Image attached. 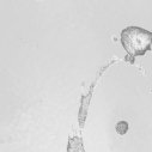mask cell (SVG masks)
<instances>
[{
  "label": "cell",
  "mask_w": 152,
  "mask_h": 152,
  "mask_svg": "<svg viewBox=\"0 0 152 152\" xmlns=\"http://www.w3.org/2000/svg\"><path fill=\"white\" fill-rule=\"evenodd\" d=\"M121 45L132 56H142L152 47V32L140 26H127L121 31Z\"/></svg>",
  "instance_id": "6da1fadb"
},
{
  "label": "cell",
  "mask_w": 152,
  "mask_h": 152,
  "mask_svg": "<svg viewBox=\"0 0 152 152\" xmlns=\"http://www.w3.org/2000/svg\"><path fill=\"white\" fill-rule=\"evenodd\" d=\"M67 152H85L84 142L80 137H73L68 139Z\"/></svg>",
  "instance_id": "7a4b0ae2"
},
{
  "label": "cell",
  "mask_w": 152,
  "mask_h": 152,
  "mask_svg": "<svg viewBox=\"0 0 152 152\" xmlns=\"http://www.w3.org/2000/svg\"><path fill=\"white\" fill-rule=\"evenodd\" d=\"M128 131V122L126 121H119L116 124V132L120 134V135H124L126 134Z\"/></svg>",
  "instance_id": "3957f363"
}]
</instances>
